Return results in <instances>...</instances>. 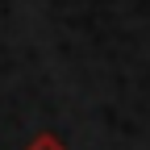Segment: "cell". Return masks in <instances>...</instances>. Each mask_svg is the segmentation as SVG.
<instances>
[{
  "mask_svg": "<svg viewBox=\"0 0 150 150\" xmlns=\"http://www.w3.org/2000/svg\"><path fill=\"white\" fill-rule=\"evenodd\" d=\"M29 150H63V142L54 138V134H38V142H33Z\"/></svg>",
  "mask_w": 150,
  "mask_h": 150,
  "instance_id": "cell-1",
  "label": "cell"
}]
</instances>
